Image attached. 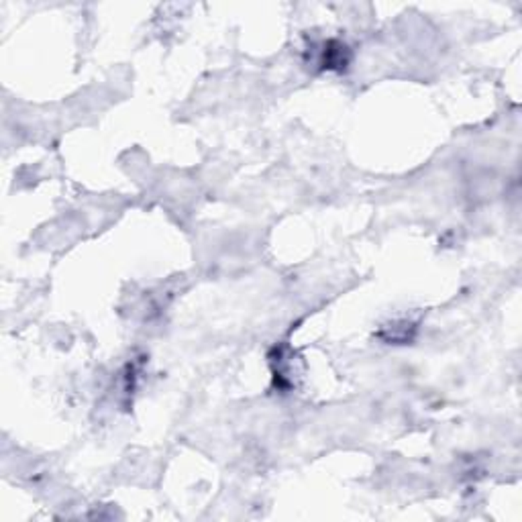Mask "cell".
Wrapping results in <instances>:
<instances>
[{"instance_id": "6da1fadb", "label": "cell", "mask_w": 522, "mask_h": 522, "mask_svg": "<svg viewBox=\"0 0 522 522\" xmlns=\"http://www.w3.org/2000/svg\"><path fill=\"white\" fill-rule=\"evenodd\" d=\"M349 51L347 48L339 43V41H328L323 49V60H321V64L328 67V70H341L347 65L349 62V55H347Z\"/></svg>"}]
</instances>
